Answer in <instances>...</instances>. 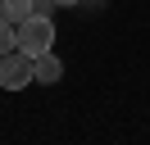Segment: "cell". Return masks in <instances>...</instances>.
Masks as SVG:
<instances>
[{"mask_svg":"<svg viewBox=\"0 0 150 145\" xmlns=\"http://www.w3.org/2000/svg\"><path fill=\"white\" fill-rule=\"evenodd\" d=\"M14 36H18V50L37 59V54H46L50 41H55V23H50V14H32V18H23V23L14 27Z\"/></svg>","mask_w":150,"mask_h":145,"instance_id":"1","label":"cell"},{"mask_svg":"<svg viewBox=\"0 0 150 145\" xmlns=\"http://www.w3.org/2000/svg\"><path fill=\"white\" fill-rule=\"evenodd\" d=\"M28 82H37V72H32V54H23V50L0 54V86H5V91H23Z\"/></svg>","mask_w":150,"mask_h":145,"instance_id":"2","label":"cell"},{"mask_svg":"<svg viewBox=\"0 0 150 145\" xmlns=\"http://www.w3.org/2000/svg\"><path fill=\"white\" fill-rule=\"evenodd\" d=\"M32 72H37L41 86H55V82L64 77V63H59V54H55V50H46V54H37V59H32Z\"/></svg>","mask_w":150,"mask_h":145,"instance_id":"3","label":"cell"},{"mask_svg":"<svg viewBox=\"0 0 150 145\" xmlns=\"http://www.w3.org/2000/svg\"><path fill=\"white\" fill-rule=\"evenodd\" d=\"M0 18H9V23L18 27L23 18H32V0H5V5H0Z\"/></svg>","mask_w":150,"mask_h":145,"instance_id":"4","label":"cell"},{"mask_svg":"<svg viewBox=\"0 0 150 145\" xmlns=\"http://www.w3.org/2000/svg\"><path fill=\"white\" fill-rule=\"evenodd\" d=\"M9 50H18V36H14L9 18H0V54H9Z\"/></svg>","mask_w":150,"mask_h":145,"instance_id":"5","label":"cell"},{"mask_svg":"<svg viewBox=\"0 0 150 145\" xmlns=\"http://www.w3.org/2000/svg\"><path fill=\"white\" fill-rule=\"evenodd\" d=\"M55 9V0H32V14H50Z\"/></svg>","mask_w":150,"mask_h":145,"instance_id":"6","label":"cell"},{"mask_svg":"<svg viewBox=\"0 0 150 145\" xmlns=\"http://www.w3.org/2000/svg\"><path fill=\"white\" fill-rule=\"evenodd\" d=\"M55 5H82V0H55Z\"/></svg>","mask_w":150,"mask_h":145,"instance_id":"7","label":"cell"}]
</instances>
